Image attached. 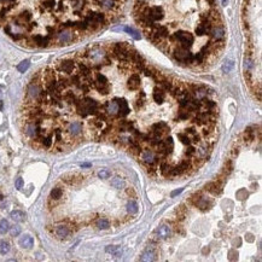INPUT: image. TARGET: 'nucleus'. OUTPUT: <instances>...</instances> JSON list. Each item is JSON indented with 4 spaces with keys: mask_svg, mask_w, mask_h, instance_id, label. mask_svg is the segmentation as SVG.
<instances>
[{
    "mask_svg": "<svg viewBox=\"0 0 262 262\" xmlns=\"http://www.w3.org/2000/svg\"><path fill=\"white\" fill-rule=\"evenodd\" d=\"M10 216H11L12 220H15L17 222H22L25 220V214L23 212H21V210H13Z\"/></svg>",
    "mask_w": 262,
    "mask_h": 262,
    "instance_id": "14",
    "label": "nucleus"
},
{
    "mask_svg": "<svg viewBox=\"0 0 262 262\" xmlns=\"http://www.w3.org/2000/svg\"><path fill=\"white\" fill-rule=\"evenodd\" d=\"M209 203H208V201H207V199H205V198H201V199H199V201L197 202V204H196V207L197 208H199V209H201V210H207L208 208H209Z\"/></svg>",
    "mask_w": 262,
    "mask_h": 262,
    "instance_id": "21",
    "label": "nucleus"
},
{
    "mask_svg": "<svg viewBox=\"0 0 262 262\" xmlns=\"http://www.w3.org/2000/svg\"><path fill=\"white\" fill-rule=\"evenodd\" d=\"M153 260H156V251L153 250L152 246H147L140 255V261H153Z\"/></svg>",
    "mask_w": 262,
    "mask_h": 262,
    "instance_id": "7",
    "label": "nucleus"
},
{
    "mask_svg": "<svg viewBox=\"0 0 262 262\" xmlns=\"http://www.w3.org/2000/svg\"><path fill=\"white\" fill-rule=\"evenodd\" d=\"M10 251V244L7 242H5V240H3V242H0V254H7Z\"/></svg>",
    "mask_w": 262,
    "mask_h": 262,
    "instance_id": "23",
    "label": "nucleus"
},
{
    "mask_svg": "<svg viewBox=\"0 0 262 262\" xmlns=\"http://www.w3.org/2000/svg\"><path fill=\"white\" fill-rule=\"evenodd\" d=\"M172 167L173 166H170V164H169L168 162H161V164H160V172H161V174L163 176H166V178H168V176H172L170 175V173H172Z\"/></svg>",
    "mask_w": 262,
    "mask_h": 262,
    "instance_id": "12",
    "label": "nucleus"
},
{
    "mask_svg": "<svg viewBox=\"0 0 262 262\" xmlns=\"http://www.w3.org/2000/svg\"><path fill=\"white\" fill-rule=\"evenodd\" d=\"M156 233H157V237L160 239H166V238H168L169 235H170L172 228H170V226H168V225H163V226H161V227L157 228Z\"/></svg>",
    "mask_w": 262,
    "mask_h": 262,
    "instance_id": "8",
    "label": "nucleus"
},
{
    "mask_svg": "<svg viewBox=\"0 0 262 262\" xmlns=\"http://www.w3.org/2000/svg\"><path fill=\"white\" fill-rule=\"evenodd\" d=\"M97 226H98L99 229H107L110 227V222H109V220H106V219H100L99 221L97 222Z\"/></svg>",
    "mask_w": 262,
    "mask_h": 262,
    "instance_id": "22",
    "label": "nucleus"
},
{
    "mask_svg": "<svg viewBox=\"0 0 262 262\" xmlns=\"http://www.w3.org/2000/svg\"><path fill=\"white\" fill-rule=\"evenodd\" d=\"M125 185H126L125 180H122L121 178H115V179H112V180H111V186L114 187V188L121 190V188L125 187Z\"/></svg>",
    "mask_w": 262,
    "mask_h": 262,
    "instance_id": "16",
    "label": "nucleus"
},
{
    "mask_svg": "<svg viewBox=\"0 0 262 262\" xmlns=\"http://www.w3.org/2000/svg\"><path fill=\"white\" fill-rule=\"evenodd\" d=\"M232 162H231V161H227V162H226L225 163V167H224V174H225V175H228V174L231 173V172H232Z\"/></svg>",
    "mask_w": 262,
    "mask_h": 262,
    "instance_id": "29",
    "label": "nucleus"
},
{
    "mask_svg": "<svg viewBox=\"0 0 262 262\" xmlns=\"http://www.w3.org/2000/svg\"><path fill=\"white\" fill-rule=\"evenodd\" d=\"M185 155L188 156V157L194 156V155H196V147L192 146L191 144H190V145H187V149L185 150Z\"/></svg>",
    "mask_w": 262,
    "mask_h": 262,
    "instance_id": "27",
    "label": "nucleus"
},
{
    "mask_svg": "<svg viewBox=\"0 0 262 262\" xmlns=\"http://www.w3.org/2000/svg\"><path fill=\"white\" fill-rule=\"evenodd\" d=\"M115 100L117 101V105H119V115L121 117H126L131 111L128 101L125 98H119V97H115Z\"/></svg>",
    "mask_w": 262,
    "mask_h": 262,
    "instance_id": "5",
    "label": "nucleus"
},
{
    "mask_svg": "<svg viewBox=\"0 0 262 262\" xmlns=\"http://www.w3.org/2000/svg\"><path fill=\"white\" fill-rule=\"evenodd\" d=\"M54 233H56V235H57L58 238L63 239V238H66V237H68L69 233H70V231H69V228L66 227V226L59 225V226H57V227H56Z\"/></svg>",
    "mask_w": 262,
    "mask_h": 262,
    "instance_id": "9",
    "label": "nucleus"
},
{
    "mask_svg": "<svg viewBox=\"0 0 262 262\" xmlns=\"http://www.w3.org/2000/svg\"><path fill=\"white\" fill-rule=\"evenodd\" d=\"M178 138H179V140L181 141V144H184V145H190V144L192 143L191 141V138H190L186 133H179Z\"/></svg>",
    "mask_w": 262,
    "mask_h": 262,
    "instance_id": "19",
    "label": "nucleus"
},
{
    "mask_svg": "<svg viewBox=\"0 0 262 262\" xmlns=\"http://www.w3.org/2000/svg\"><path fill=\"white\" fill-rule=\"evenodd\" d=\"M238 152H239V151H238V147H237V149H233V151H232L233 156H237V155H238Z\"/></svg>",
    "mask_w": 262,
    "mask_h": 262,
    "instance_id": "37",
    "label": "nucleus"
},
{
    "mask_svg": "<svg viewBox=\"0 0 262 262\" xmlns=\"http://www.w3.org/2000/svg\"><path fill=\"white\" fill-rule=\"evenodd\" d=\"M166 5H169V10L164 13L161 27L173 11H176L178 16L163 52L181 65L192 68L213 62L225 47L226 35L216 0H135L134 10L151 6L162 9Z\"/></svg>",
    "mask_w": 262,
    "mask_h": 262,
    "instance_id": "1",
    "label": "nucleus"
},
{
    "mask_svg": "<svg viewBox=\"0 0 262 262\" xmlns=\"http://www.w3.org/2000/svg\"><path fill=\"white\" fill-rule=\"evenodd\" d=\"M19 245L22 246V248H24V249H30L34 245L33 237H30V235H28V234L23 235V237L19 239Z\"/></svg>",
    "mask_w": 262,
    "mask_h": 262,
    "instance_id": "10",
    "label": "nucleus"
},
{
    "mask_svg": "<svg viewBox=\"0 0 262 262\" xmlns=\"http://www.w3.org/2000/svg\"><path fill=\"white\" fill-rule=\"evenodd\" d=\"M110 175H111V173H110V170H107V169H101V170L98 173V176L100 179H109Z\"/></svg>",
    "mask_w": 262,
    "mask_h": 262,
    "instance_id": "30",
    "label": "nucleus"
},
{
    "mask_svg": "<svg viewBox=\"0 0 262 262\" xmlns=\"http://www.w3.org/2000/svg\"><path fill=\"white\" fill-rule=\"evenodd\" d=\"M104 107H105V112L107 115L115 116V115L119 114V105H117V101L115 100V98L112 100L106 101L104 104Z\"/></svg>",
    "mask_w": 262,
    "mask_h": 262,
    "instance_id": "6",
    "label": "nucleus"
},
{
    "mask_svg": "<svg viewBox=\"0 0 262 262\" xmlns=\"http://www.w3.org/2000/svg\"><path fill=\"white\" fill-rule=\"evenodd\" d=\"M126 208H127V212L129 213L131 215H133V214H137L138 213V203L137 202H134V201H129L127 203V205H126Z\"/></svg>",
    "mask_w": 262,
    "mask_h": 262,
    "instance_id": "15",
    "label": "nucleus"
},
{
    "mask_svg": "<svg viewBox=\"0 0 262 262\" xmlns=\"http://www.w3.org/2000/svg\"><path fill=\"white\" fill-rule=\"evenodd\" d=\"M207 190L210 193L218 194V193H220V191H221V184H220L218 180L216 181H212V182H209L207 185Z\"/></svg>",
    "mask_w": 262,
    "mask_h": 262,
    "instance_id": "11",
    "label": "nucleus"
},
{
    "mask_svg": "<svg viewBox=\"0 0 262 262\" xmlns=\"http://www.w3.org/2000/svg\"><path fill=\"white\" fill-rule=\"evenodd\" d=\"M29 65H30V62L25 59V60L22 62V63L18 64L17 69H18V71H21V73H24V71H27V69L29 68Z\"/></svg>",
    "mask_w": 262,
    "mask_h": 262,
    "instance_id": "24",
    "label": "nucleus"
},
{
    "mask_svg": "<svg viewBox=\"0 0 262 262\" xmlns=\"http://www.w3.org/2000/svg\"><path fill=\"white\" fill-rule=\"evenodd\" d=\"M127 193H128V194H129V196H131V194H132V196H133V197H135V191H134V190H133V188H131V190H129V188H128V190H127Z\"/></svg>",
    "mask_w": 262,
    "mask_h": 262,
    "instance_id": "36",
    "label": "nucleus"
},
{
    "mask_svg": "<svg viewBox=\"0 0 262 262\" xmlns=\"http://www.w3.org/2000/svg\"><path fill=\"white\" fill-rule=\"evenodd\" d=\"M185 133H186V134H187L190 138H191V137H193L194 134H197V131H196V128H194V127H190V128H187Z\"/></svg>",
    "mask_w": 262,
    "mask_h": 262,
    "instance_id": "33",
    "label": "nucleus"
},
{
    "mask_svg": "<svg viewBox=\"0 0 262 262\" xmlns=\"http://www.w3.org/2000/svg\"><path fill=\"white\" fill-rule=\"evenodd\" d=\"M184 172H182V169L180 168V166H174V167H172V173H170V175L172 176H178V175H181Z\"/></svg>",
    "mask_w": 262,
    "mask_h": 262,
    "instance_id": "26",
    "label": "nucleus"
},
{
    "mask_svg": "<svg viewBox=\"0 0 262 262\" xmlns=\"http://www.w3.org/2000/svg\"><path fill=\"white\" fill-rule=\"evenodd\" d=\"M179 166H180V168L182 169V172H188L190 169H192V162L185 158V160H182L180 163H179Z\"/></svg>",
    "mask_w": 262,
    "mask_h": 262,
    "instance_id": "17",
    "label": "nucleus"
},
{
    "mask_svg": "<svg viewBox=\"0 0 262 262\" xmlns=\"http://www.w3.org/2000/svg\"><path fill=\"white\" fill-rule=\"evenodd\" d=\"M168 132V125L166 122L160 121L157 123H153L151 126V133L152 135H158V137H162L163 133H167Z\"/></svg>",
    "mask_w": 262,
    "mask_h": 262,
    "instance_id": "4",
    "label": "nucleus"
},
{
    "mask_svg": "<svg viewBox=\"0 0 262 262\" xmlns=\"http://www.w3.org/2000/svg\"><path fill=\"white\" fill-rule=\"evenodd\" d=\"M9 231H10V233H11L12 237H17V235L21 234V231H22V229H21V227H19L18 225H15V226H12V227H11V229H9Z\"/></svg>",
    "mask_w": 262,
    "mask_h": 262,
    "instance_id": "28",
    "label": "nucleus"
},
{
    "mask_svg": "<svg viewBox=\"0 0 262 262\" xmlns=\"http://www.w3.org/2000/svg\"><path fill=\"white\" fill-rule=\"evenodd\" d=\"M178 117H179V120H182V121H185V120H188L190 117H191V115H190V111H187V110L182 109L180 112H179Z\"/></svg>",
    "mask_w": 262,
    "mask_h": 262,
    "instance_id": "25",
    "label": "nucleus"
},
{
    "mask_svg": "<svg viewBox=\"0 0 262 262\" xmlns=\"http://www.w3.org/2000/svg\"><path fill=\"white\" fill-rule=\"evenodd\" d=\"M181 192H182V188H179V190H175V191H173V192L170 193V197H173V198H174V197H175V196H178V194H179V193H181Z\"/></svg>",
    "mask_w": 262,
    "mask_h": 262,
    "instance_id": "35",
    "label": "nucleus"
},
{
    "mask_svg": "<svg viewBox=\"0 0 262 262\" xmlns=\"http://www.w3.org/2000/svg\"><path fill=\"white\" fill-rule=\"evenodd\" d=\"M23 185H24V181H23L22 178H18L17 180H16V182H15V186H16L17 190H21V188H22Z\"/></svg>",
    "mask_w": 262,
    "mask_h": 262,
    "instance_id": "34",
    "label": "nucleus"
},
{
    "mask_svg": "<svg viewBox=\"0 0 262 262\" xmlns=\"http://www.w3.org/2000/svg\"><path fill=\"white\" fill-rule=\"evenodd\" d=\"M105 251L109 254H112L116 257H121L122 255V248L121 246H116V245H109L105 248Z\"/></svg>",
    "mask_w": 262,
    "mask_h": 262,
    "instance_id": "13",
    "label": "nucleus"
},
{
    "mask_svg": "<svg viewBox=\"0 0 262 262\" xmlns=\"http://www.w3.org/2000/svg\"><path fill=\"white\" fill-rule=\"evenodd\" d=\"M3 199V194H1V192H0V201H1Z\"/></svg>",
    "mask_w": 262,
    "mask_h": 262,
    "instance_id": "38",
    "label": "nucleus"
},
{
    "mask_svg": "<svg viewBox=\"0 0 262 262\" xmlns=\"http://www.w3.org/2000/svg\"><path fill=\"white\" fill-rule=\"evenodd\" d=\"M232 68H233V63H232V62H226V63L224 64V66H222V69H224L225 73H228V71H231V70H232Z\"/></svg>",
    "mask_w": 262,
    "mask_h": 262,
    "instance_id": "31",
    "label": "nucleus"
},
{
    "mask_svg": "<svg viewBox=\"0 0 262 262\" xmlns=\"http://www.w3.org/2000/svg\"><path fill=\"white\" fill-rule=\"evenodd\" d=\"M10 229V225L7 220H1L0 221V234H5L7 233Z\"/></svg>",
    "mask_w": 262,
    "mask_h": 262,
    "instance_id": "20",
    "label": "nucleus"
},
{
    "mask_svg": "<svg viewBox=\"0 0 262 262\" xmlns=\"http://www.w3.org/2000/svg\"><path fill=\"white\" fill-rule=\"evenodd\" d=\"M201 198H202L201 194H199V193H196V194H193V196H192L191 198H190V202H191L193 205H196V204H197V202H198Z\"/></svg>",
    "mask_w": 262,
    "mask_h": 262,
    "instance_id": "32",
    "label": "nucleus"
},
{
    "mask_svg": "<svg viewBox=\"0 0 262 262\" xmlns=\"http://www.w3.org/2000/svg\"><path fill=\"white\" fill-rule=\"evenodd\" d=\"M28 0H0V27H5L24 7ZM93 24L97 32L114 22L122 11L126 0H73ZM32 35L29 47L64 46L79 40L66 28L57 4L52 0H34L30 9Z\"/></svg>",
    "mask_w": 262,
    "mask_h": 262,
    "instance_id": "2",
    "label": "nucleus"
},
{
    "mask_svg": "<svg viewBox=\"0 0 262 262\" xmlns=\"http://www.w3.org/2000/svg\"><path fill=\"white\" fill-rule=\"evenodd\" d=\"M62 196H63V190L60 187L52 188V191H51V198L52 199H59Z\"/></svg>",
    "mask_w": 262,
    "mask_h": 262,
    "instance_id": "18",
    "label": "nucleus"
},
{
    "mask_svg": "<svg viewBox=\"0 0 262 262\" xmlns=\"http://www.w3.org/2000/svg\"><path fill=\"white\" fill-rule=\"evenodd\" d=\"M140 155V158H141V161L146 164V166H149V164H152L153 162H156L157 160H160V158H157L156 155H155V152H153L152 150H149V149H145V150H141V152L139 153Z\"/></svg>",
    "mask_w": 262,
    "mask_h": 262,
    "instance_id": "3",
    "label": "nucleus"
}]
</instances>
